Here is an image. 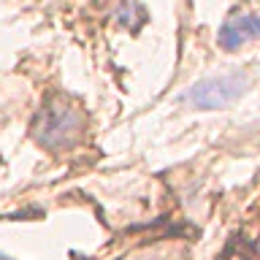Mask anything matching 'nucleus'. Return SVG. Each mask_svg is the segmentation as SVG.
Masks as SVG:
<instances>
[{
  "label": "nucleus",
  "mask_w": 260,
  "mask_h": 260,
  "mask_svg": "<svg viewBox=\"0 0 260 260\" xmlns=\"http://www.w3.org/2000/svg\"><path fill=\"white\" fill-rule=\"evenodd\" d=\"M257 249H260V241H257Z\"/></svg>",
  "instance_id": "nucleus-4"
},
{
  "label": "nucleus",
  "mask_w": 260,
  "mask_h": 260,
  "mask_svg": "<svg viewBox=\"0 0 260 260\" xmlns=\"http://www.w3.org/2000/svg\"><path fill=\"white\" fill-rule=\"evenodd\" d=\"M260 38V16L255 14H239L233 19H228L219 30V44L225 49H239L247 41Z\"/></svg>",
  "instance_id": "nucleus-3"
},
{
  "label": "nucleus",
  "mask_w": 260,
  "mask_h": 260,
  "mask_svg": "<svg viewBox=\"0 0 260 260\" xmlns=\"http://www.w3.org/2000/svg\"><path fill=\"white\" fill-rule=\"evenodd\" d=\"M79 125H81V117L76 114V109H71V106H65V103L49 106L44 119H41V127H38L41 144H46V146L68 144L71 138L79 133Z\"/></svg>",
  "instance_id": "nucleus-2"
},
{
  "label": "nucleus",
  "mask_w": 260,
  "mask_h": 260,
  "mask_svg": "<svg viewBox=\"0 0 260 260\" xmlns=\"http://www.w3.org/2000/svg\"><path fill=\"white\" fill-rule=\"evenodd\" d=\"M247 89V79L239 73H225V76H211L198 81L195 87H190L187 92V103H192L201 111H211V109H225L233 101H239Z\"/></svg>",
  "instance_id": "nucleus-1"
}]
</instances>
